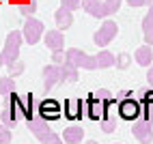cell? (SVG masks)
<instances>
[{
  "label": "cell",
  "mask_w": 153,
  "mask_h": 144,
  "mask_svg": "<svg viewBox=\"0 0 153 144\" xmlns=\"http://www.w3.org/2000/svg\"><path fill=\"white\" fill-rule=\"evenodd\" d=\"M19 49H22V32L13 30V32H9L7 41H4V47L0 52V69L7 67L9 63H15L17 56H19Z\"/></svg>",
  "instance_id": "6da1fadb"
},
{
  "label": "cell",
  "mask_w": 153,
  "mask_h": 144,
  "mask_svg": "<svg viewBox=\"0 0 153 144\" xmlns=\"http://www.w3.org/2000/svg\"><path fill=\"white\" fill-rule=\"evenodd\" d=\"M26 127L33 131V136H35L39 142H43V144H52V142H56V140L60 138V136H56V133L48 127V123H45L43 118H39V116L26 120Z\"/></svg>",
  "instance_id": "7a4b0ae2"
},
{
  "label": "cell",
  "mask_w": 153,
  "mask_h": 144,
  "mask_svg": "<svg viewBox=\"0 0 153 144\" xmlns=\"http://www.w3.org/2000/svg\"><path fill=\"white\" fill-rule=\"evenodd\" d=\"M65 63L74 65L76 69H97L95 56H86L82 49H78V47H71V49L65 52Z\"/></svg>",
  "instance_id": "3957f363"
},
{
  "label": "cell",
  "mask_w": 153,
  "mask_h": 144,
  "mask_svg": "<svg viewBox=\"0 0 153 144\" xmlns=\"http://www.w3.org/2000/svg\"><path fill=\"white\" fill-rule=\"evenodd\" d=\"M117 35H119V26H117V22H112V19H106V22L97 28V32L93 35V41H95V45L106 47Z\"/></svg>",
  "instance_id": "277c9868"
},
{
  "label": "cell",
  "mask_w": 153,
  "mask_h": 144,
  "mask_svg": "<svg viewBox=\"0 0 153 144\" xmlns=\"http://www.w3.org/2000/svg\"><path fill=\"white\" fill-rule=\"evenodd\" d=\"M43 28H45L43 22H39L35 17H28L26 24H24V30H22V37L26 39L28 45H35V43H39V39L43 37Z\"/></svg>",
  "instance_id": "5b68a950"
},
{
  "label": "cell",
  "mask_w": 153,
  "mask_h": 144,
  "mask_svg": "<svg viewBox=\"0 0 153 144\" xmlns=\"http://www.w3.org/2000/svg\"><path fill=\"white\" fill-rule=\"evenodd\" d=\"M131 131H134V138L140 144H151V140H153V120L138 118V120H134V125H131Z\"/></svg>",
  "instance_id": "8992f818"
},
{
  "label": "cell",
  "mask_w": 153,
  "mask_h": 144,
  "mask_svg": "<svg viewBox=\"0 0 153 144\" xmlns=\"http://www.w3.org/2000/svg\"><path fill=\"white\" fill-rule=\"evenodd\" d=\"M119 116L123 118V120H129V123L138 120L140 118V103H138L136 99H131V97L121 99L119 101Z\"/></svg>",
  "instance_id": "52a82bcc"
},
{
  "label": "cell",
  "mask_w": 153,
  "mask_h": 144,
  "mask_svg": "<svg viewBox=\"0 0 153 144\" xmlns=\"http://www.w3.org/2000/svg\"><path fill=\"white\" fill-rule=\"evenodd\" d=\"M37 116L43 120H56L60 118V103L56 99H43L37 106Z\"/></svg>",
  "instance_id": "ba28073f"
},
{
  "label": "cell",
  "mask_w": 153,
  "mask_h": 144,
  "mask_svg": "<svg viewBox=\"0 0 153 144\" xmlns=\"http://www.w3.org/2000/svg\"><path fill=\"white\" fill-rule=\"evenodd\" d=\"M112 101V99H110ZM110 101H101V99H97V97H93V95H88V99H86V114H88V118L91 120H101L104 118V114H106V108H108V103Z\"/></svg>",
  "instance_id": "9c48e42d"
},
{
  "label": "cell",
  "mask_w": 153,
  "mask_h": 144,
  "mask_svg": "<svg viewBox=\"0 0 153 144\" xmlns=\"http://www.w3.org/2000/svg\"><path fill=\"white\" fill-rule=\"evenodd\" d=\"M41 75H43V88H45V92H50L58 82H63V71H60V67H56V65L43 67Z\"/></svg>",
  "instance_id": "30bf717a"
},
{
  "label": "cell",
  "mask_w": 153,
  "mask_h": 144,
  "mask_svg": "<svg viewBox=\"0 0 153 144\" xmlns=\"http://www.w3.org/2000/svg\"><path fill=\"white\" fill-rule=\"evenodd\" d=\"M45 39V45L52 49V52H63V47H65V37L60 30H48V32L43 35Z\"/></svg>",
  "instance_id": "8fae6325"
},
{
  "label": "cell",
  "mask_w": 153,
  "mask_h": 144,
  "mask_svg": "<svg viewBox=\"0 0 153 144\" xmlns=\"http://www.w3.org/2000/svg\"><path fill=\"white\" fill-rule=\"evenodd\" d=\"M82 140H84V129L80 125H71V127H67L63 131V142L65 144H78Z\"/></svg>",
  "instance_id": "7c38bea8"
},
{
  "label": "cell",
  "mask_w": 153,
  "mask_h": 144,
  "mask_svg": "<svg viewBox=\"0 0 153 144\" xmlns=\"http://www.w3.org/2000/svg\"><path fill=\"white\" fill-rule=\"evenodd\" d=\"M134 58H136V63L140 65V67H151L153 65V49H151V45H140L138 49H136V54H134Z\"/></svg>",
  "instance_id": "4fadbf2b"
},
{
  "label": "cell",
  "mask_w": 153,
  "mask_h": 144,
  "mask_svg": "<svg viewBox=\"0 0 153 144\" xmlns=\"http://www.w3.org/2000/svg\"><path fill=\"white\" fill-rule=\"evenodd\" d=\"M84 101L82 99H67L65 101V116L67 118H80L82 116Z\"/></svg>",
  "instance_id": "5bb4252c"
},
{
  "label": "cell",
  "mask_w": 153,
  "mask_h": 144,
  "mask_svg": "<svg viewBox=\"0 0 153 144\" xmlns=\"http://www.w3.org/2000/svg\"><path fill=\"white\" fill-rule=\"evenodd\" d=\"M54 22H56V26L60 28V32H63V30L71 28V24H74V15H71V11H67V9L60 7L58 11L54 13Z\"/></svg>",
  "instance_id": "9a60e30c"
},
{
  "label": "cell",
  "mask_w": 153,
  "mask_h": 144,
  "mask_svg": "<svg viewBox=\"0 0 153 144\" xmlns=\"http://www.w3.org/2000/svg\"><path fill=\"white\" fill-rule=\"evenodd\" d=\"M142 32H145V41L147 45H153V4L147 11L145 19H142Z\"/></svg>",
  "instance_id": "2e32d148"
},
{
  "label": "cell",
  "mask_w": 153,
  "mask_h": 144,
  "mask_svg": "<svg viewBox=\"0 0 153 144\" xmlns=\"http://www.w3.org/2000/svg\"><path fill=\"white\" fill-rule=\"evenodd\" d=\"M117 116H112V110H110V103H108V108H106V114H104V118L99 120V127H101V131L104 133H112L117 129Z\"/></svg>",
  "instance_id": "e0dca14e"
},
{
  "label": "cell",
  "mask_w": 153,
  "mask_h": 144,
  "mask_svg": "<svg viewBox=\"0 0 153 144\" xmlns=\"http://www.w3.org/2000/svg\"><path fill=\"white\" fill-rule=\"evenodd\" d=\"M101 4H104V0H82L84 11L88 15H93V17H104V9H101Z\"/></svg>",
  "instance_id": "ac0fdd59"
},
{
  "label": "cell",
  "mask_w": 153,
  "mask_h": 144,
  "mask_svg": "<svg viewBox=\"0 0 153 144\" xmlns=\"http://www.w3.org/2000/svg\"><path fill=\"white\" fill-rule=\"evenodd\" d=\"M95 60H97V69H108V67L114 65L117 56H114V54H110L108 49H101V52L95 56Z\"/></svg>",
  "instance_id": "d6986e66"
},
{
  "label": "cell",
  "mask_w": 153,
  "mask_h": 144,
  "mask_svg": "<svg viewBox=\"0 0 153 144\" xmlns=\"http://www.w3.org/2000/svg\"><path fill=\"white\" fill-rule=\"evenodd\" d=\"M15 92V80L13 78H0V95H13Z\"/></svg>",
  "instance_id": "ffe728a7"
},
{
  "label": "cell",
  "mask_w": 153,
  "mask_h": 144,
  "mask_svg": "<svg viewBox=\"0 0 153 144\" xmlns=\"http://www.w3.org/2000/svg\"><path fill=\"white\" fill-rule=\"evenodd\" d=\"M33 103H35L33 95H26V99H22V116H26V120L35 118V114H33Z\"/></svg>",
  "instance_id": "44dd1931"
},
{
  "label": "cell",
  "mask_w": 153,
  "mask_h": 144,
  "mask_svg": "<svg viewBox=\"0 0 153 144\" xmlns=\"http://www.w3.org/2000/svg\"><path fill=\"white\" fill-rule=\"evenodd\" d=\"M60 71H63V80H69V82H76L78 80V69L74 65L65 63L63 67H60Z\"/></svg>",
  "instance_id": "7402d4cb"
},
{
  "label": "cell",
  "mask_w": 153,
  "mask_h": 144,
  "mask_svg": "<svg viewBox=\"0 0 153 144\" xmlns=\"http://www.w3.org/2000/svg\"><path fill=\"white\" fill-rule=\"evenodd\" d=\"M7 69H9V78H13V80H15V78L26 69V65H24V63H19V60H15V63H9Z\"/></svg>",
  "instance_id": "603a6c76"
},
{
  "label": "cell",
  "mask_w": 153,
  "mask_h": 144,
  "mask_svg": "<svg viewBox=\"0 0 153 144\" xmlns=\"http://www.w3.org/2000/svg\"><path fill=\"white\" fill-rule=\"evenodd\" d=\"M37 11V0H26L24 4H19V13H22L24 17L26 15H33Z\"/></svg>",
  "instance_id": "cb8c5ba5"
},
{
  "label": "cell",
  "mask_w": 153,
  "mask_h": 144,
  "mask_svg": "<svg viewBox=\"0 0 153 144\" xmlns=\"http://www.w3.org/2000/svg\"><path fill=\"white\" fill-rule=\"evenodd\" d=\"M13 140V133H11V129L9 127H4V125H0V144H9Z\"/></svg>",
  "instance_id": "d4e9b609"
},
{
  "label": "cell",
  "mask_w": 153,
  "mask_h": 144,
  "mask_svg": "<svg viewBox=\"0 0 153 144\" xmlns=\"http://www.w3.org/2000/svg\"><path fill=\"white\" fill-rule=\"evenodd\" d=\"M114 65H117L119 69H127V67H129V54H125V52L119 54L117 60H114Z\"/></svg>",
  "instance_id": "484cf974"
},
{
  "label": "cell",
  "mask_w": 153,
  "mask_h": 144,
  "mask_svg": "<svg viewBox=\"0 0 153 144\" xmlns=\"http://www.w3.org/2000/svg\"><path fill=\"white\" fill-rule=\"evenodd\" d=\"M80 4H82V0H60V7L67 9V11H76Z\"/></svg>",
  "instance_id": "4316f807"
},
{
  "label": "cell",
  "mask_w": 153,
  "mask_h": 144,
  "mask_svg": "<svg viewBox=\"0 0 153 144\" xmlns=\"http://www.w3.org/2000/svg\"><path fill=\"white\" fill-rule=\"evenodd\" d=\"M93 97H97V99H101V101H110V99H112V92L106 90V88H99V90L93 92Z\"/></svg>",
  "instance_id": "83f0119b"
},
{
  "label": "cell",
  "mask_w": 153,
  "mask_h": 144,
  "mask_svg": "<svg viewBox=\"0 0 153 144\" xmlns=\"http://www.w3.org/2000/svg\"><path fill=\"white\" fill-rule=\"evenodd\" d=\"M52 65L63 67L65 65V52H52Z\"/></svg>",
  "instance_id": "f1b7e54d"
},
{
  "label": "cell",
  "mask_w": 153,
  "mask_h": 144,
  "mask_svg": "<svg viewBox=\"0 0 153 144\" xmlns=\"http://www.w3.org/2000/svg\"><path fill=\"white\" fill-rule=\"evenodd\" d=\"M149 2H153V0H127L129 7H145V4H149Z\"/></svg>",
  "instance_id": "f546056e"
},
{
  "label": "cell",
  "mask_w": 153,
  "mask_h": 144,
  "mask_svg": "<svg viewBox=\"0 0 153 144\" xmlns=\"http://www.w3.org/2000/svg\"><path fill=\"white\" fill-rule=\"evenodd\" d=\"M147 82H149V86L153 88V65L149 67V73H147Z\"/></svg>",
  "instance_id": "4dcf8cb0"
},
{
  "label": "cell",
  "mask_w": 153,
  "mask_h": 144,
  "mask_svg": "<svg viewBox=\"0 0 153 144\" xmlns=\"http://www.w3.org/2000/svg\"><path fill=\"white\" fill-rule=\"evenodd\" d=\"M11 2H15V4L19 7V4H24V2H26V0H11Z\"/></svg>",
  "instance_id": "1f68e13d"
},
{
  "label": "cell",
  "mask_w": 153,
  "mask_h": 144,
  "mask_svg": "<svg viewBox=\"0 0 153 144\" xmlns=\"http://www.w3.org/2000/svg\"><path fill=\"white\" fill-rule=\"evenodd\" d=\"M86 144H97V142H95V140H88V142H86Z\"/></svg>",
  "instance_id": "d6a6232c"
},
{
  "label": "cell",
  "mask_w": 153,
  "mask_h": 144,
  "mask_svg": "<svg viewBox=\"0 0 153 144\" xmlns=\"http://www.w3.org/2000/svg\"><path fill=\"white\" fill-rule=\"evenodd\" d=\"M52 144H63V142H60V138H58V140H56V142H52Z\"/></svg>",
  "instance_id": "836d02e7"
}]
</instances>
